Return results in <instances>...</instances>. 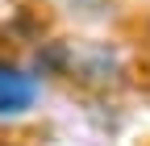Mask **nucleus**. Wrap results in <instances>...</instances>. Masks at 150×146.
I'll return each mask as SVG.
<instances>
[{"mask_svg":"<svg viewBox=\"0 0 150 146\" xmlns=\"http://www.w3.org/2000/svg\"><path fill=\"white\" fill-rule=\"evenodd\" d=\"M38 75H63L83 92H121L134 84V63L117 42L100 38H46L33 50Z\"/></svg>","mask_w":150,"mask_h":146,"instance_id":"obj_1","label":"nucleus"},{"mask_svg":"<svg viewBox=\"0 0 150 146\" xmlns=\"http://www.w3.org/2000/svg\"><path fill=\"white\" fill-rule=\"evenodd\" d=\"M42 96V75L17 59H0V121H21Z\"/></svg>","mask_w":150,"mask_h":146,"instance_id":"obj_2","label":"nucleus"},{"mask_svg":"<svg viewBox=\"0 0 150 146\" xmlns=\"http://www.w3.org/2000/svg\"><path fill=\"white\" fill-rule=\"evenodd\" d=\"M142 71L150 75V50H142Z\"/></svg>","mask_w":150,"mask_h":146,"instance_id":"obj_3","label":"nucleus"}]
</instances>
